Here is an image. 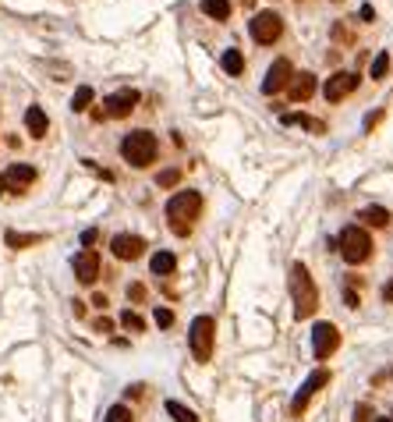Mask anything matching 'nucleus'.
<instances>
[{"instance_id": "nucleus-21", "label": "nucleus", "mask_w": 393, "mask_h": 422, "mask_svg": "<svg viewBox=\"0 0 393 422\" xmlns=\"http://www.w3.org/2000/svg\"><path fill=\"white\" fill-rule=\"evenodd\" d=\"M280 121H284V125H301V128H308V132H315V135H322V132H326V125H322V121H315V118H308V114H284Z\"/></svg>"}, {"instance_id": "nucleus-36", "label": "nucleus", "mask_w": 393, "mask_h": 422, "mask_svg": "<svg viewBox=\"0 0 393 422\" xmlns=\"http://www.w3.org/2000/svg\"><path fill=\"white\" fill-rule=\"evenodd\" d=\"M344 302H348L351 309H358V295H355V291H344Z\"/></svg>"}, {"instance_id": "nucleus-31", "label": "nucleus", "mask_w": 393, "mask_h": 422, "mask_svg": "<svg viewBox=\"0 0 393 422\" xmlns=\"http://www.w3.org/2000/svg\"><path fill=\"white\" fill-rule=\"evenodd\" d=\"M355 422H372V408H369V405H358V408H355Z\"/></svg>"}, {"instance_id": "nucleus-37", "label": "nucleus", "mask_w": 393, "mask_h": 422, "mask_svg": "<svg viewBox=\"0 0 393 422\" xmlns=\"http://www.w3.org/2000/svg\"><path fill=\"white\" fill-rule=\"evenodd\" d=\"M71 309H75V316H78V320L85 316V302H71Z\"/></svg>"}, {"instance_id": "nucleus-13", "label": "nucleus", "mask_w": 393, "mask_h": 422, "mask_svg": "<svg viewBox=\"0 0 393 422\" xmlns=\"http://www.w3.org/2000/svg\"><path fill=\"white\" fill-rule=\"evenodd\" d=\"M29 185H36V167L32 164H11L8 174H4V192H22Z\"/></svg>"}, {"instance_id": "nucleus-14", "label": "nucleus", "mask_w": 393, "mask_h": 422, "mask_svg": "<svg viewBox=\"0 0 393 422\" xmlns=\"http://www.w3.org/2000/svg\"><path fill=\"white\" fill-rule=\"evenodd\" d=\"M75 277L82 281V284H96V277H99V255L92 252V248H85V252H78L75 255Z\"/></svg>"}, {"instance_id": "nucleus-3", "label": "nucleus", "mask_w": 393, "mask_h": 422, "mask_svg": "<svg viewBox=\"0 0 393 422\" xmlns=\"http://www.w3.org/2000/svg\"><path fill=\"white\" fill-rule=\"evenodd\" d=\"M156 153H159V142H156V135L145 132V128H135V132H128V135L121 139L124 164H131V167H138V171L156 160Z\"/></svg>"}, {"instance_id": "nucleus-15", "label": "nucleus", "mask_w": 393, "mask_h": 422, "mask_svg": "<svg viewBox=\"0 0 393 422\" xmlns=\"http://www.w3.org/2000/svg\"><path fill=\"white\" fill-rule=\"evenodd\" d=\"M25 128H29V135H32V139H46L50 121H46L43 107H29V111H25Z\"/></svg>"}, {"instance_id": "nucleus-20", "label": "nucleus", "mask_w": 393, "mask_h": 422, "mask_svg": "<svg viewBox=\"0 0 393 422\" xmlns=\"http://www.w3.org/2000/svg\"><path fill=\"white\" fill-rule=\"evenodd\" d=\"M220 68L227 71V75H241V71H245V57H241V50H223Z\"/></svg>"}, {"instance_id": "nucleus-25", "label": "nucleus", "mask_w": 393, "mask_h": 422, "mask_svg": "<svg viewBox=\"0 0 393 422\" xmlns=\"http://www.w3.org/2000/svg\"><path fill=\"white\" fill-rule=\"evenodd\" d=\"M121 327H124L128 334H142V330H145V323H142V316H138L135 309H124V312H121Z\"/></svg>"}, {"instance_id": "nucleus-16", "label": "nucleus", "mask_w": 393, "mask_h": 422, "mask_svg": "<svg viewBox=\"0 0 393 422\" xmlns=\"http://www.w3.org/2000/svg\"><path fill=\"white\" fill-rule=\"evenodd\" d=\"M312 92H315V75L301 71V75H294V78H291V99L305 103V99H308Z\"/></svg>"}, {"instance_id": "nucleus-2", "label": "nucleus", "mask_w": 393, "mask_h": 422, "mask_svg": "<svg viewBox=\"0 0 393 422\" xmlns=\"http://www.w3.org/2000/svg\"><path fill=\"white\" fill-rule=\"evenodd\" d=\"M291 295H294V316L298 320H308L319 309V291H315V281H312L305 262H294L291 267Z\"/></svg>"}, {"instance_id": "nucleus-7", "label": "nucleus", "mask_w": 393, "mask_h": 422, "mask_svg": "<svg viewBox=\"0 0 393 422\" xmlns=\"http://www.w3.org/2000/svg\"><path fill=\"white\" fill-rule=\"evenodd\" d=\"M291 78H294L291 61H287V57H280V61H273V64H269V71H266V78H262V92H266V96L284 92V89L291 85Z\"/></svg>"}, {"instance_id": "nucleus-11", "label": "nucleus", "mask_w": 393, "mask_h": 422, "mask_svg": "<svg viewBox=\"0 0 393 422\" xmlns=\"http://www.w3.org/2000/svg\"><path fill=\"white\" fill-rule=\"evenodd\" d=\"M326 384H329V373H326V369H315V373L298 387V394H294V401H291V415H301V412L308 408V401L315 398V391L326 387Z\"/></svg>"}, {"instance_id": "nucleus-19", "label": "nucleus", "mask_w": 393, "mask_h": 422, "mask_svg": "<svg viewBox=\"0 0 393 422\" xmlns=\"http://www.w3.org/2000/svg\"><path fill=\"white\" fill-rule=\"evenodd\" d=\"M202 15H209V18H216V22H227L231 18V0H202Z\"/></svg>"}, {"instance_id": "nucleus-29", "label": "nucleus", "mask_w": 393, "mask_h": 422, "mask_svg": "<svg viewBox=\"0 0 393 422\" xmlns=\"http://www.w3.org/2000/svg\"><path fill=\"white\" fill-rule=\"evenodd\" d=\"M152 320H156V327H174V312H171V309H159V305H156Z\"/></svg>"}, {"instance_id": "nucleus-12", "label": "nucleus", "mask_w": 393, "mask_h": 422, "mask_svg": "<svg viewBox=\"0 0 393 422\" xmlns=\"http://www.w3.org/2000/svg\"><path fill=\"white\" fill-rule=\"evenodd\" d=\"M110 252H114L117 259H138V255L145 252V238L121 231V234H114V238H110Z\"/></svg>"}, {"instance_id": "nucleus-23", "label": "nucleus", "mask_w": 393, "mask_h": 422, "mask_svg": "<svg viewBox=\"0 0 393 422\" xmlns=\"http://www.w3.org/2000/svg\"><path fill=\"white\" fill-rule=\"evenodd\" d=\"M166 415H171L174 422H199V415L192 408H185L181 401H166Z\"/></svg>"}, {"instance_id": "nucleus-10", "label": "nucleus", "mask_w": 393, "mask_h": 422, "mask_svg": "<svg viewBox=\"0 0 393 422\" xmlns=\"http://www.w3.org/2000/svg\"><path fill=\"white\" fill-rule=\"evenodd\" d=\"M135 107H138V92L135 89H117V92H110L103 99V114L106 118H128Z\"/></svg>"}, {"instance_id": "nucleus-6", "label": "nucleus", "mask_w": 393, "mask_h": 422, "mask_svg": "<svg viewBox=\"0 0 393 422\" xmlns=\"http://www.w3.org/2000/svg\"><path fill=\"white\" fill-rule=\"evenodd\" d=\"M248 32L259 46H273L280 39V32H284V18H280L276 11H259L252 22H248Z\"/></svg>"}, {"instance_id": "nucleus-27", "label": "nucleus", "mask_w": 393, "mask_h": 422, "mask_svg": "<svg viewBox=\"0 0 393 422\" xmlns=\"http://www.w3.org/2000/svg\"><path fill=\"white\" fill-rule=\"evenodd\" d=\"M386 71H390V54L383 50V54L372 61V71H369V75H372V82H383V78H386Z\"/></svg>"}, {"instance_id": "nucleus-22", "label": "nucleus", "mask_w": 393, "mask_h": 422, "mask_svg": "<svg viewBox=\"0 0 393 422\" xmlns=\"http://www.w3.org/2000/svg\"><path fill=\"white\" fill-rule=\"evenodd\" d=\"M46 234H18V231H8L4 234V241H8V248H29V245H39Z\"/></svg>"}, {"instance_id": "nucleus-8", "label": "nucleus", "mask_w": 393, "mask_h": 422, "mask_svg": "<svg viewBox=\"0 0 393 422\" xmlns=\"http://www.w3.org/2000/svg\"><path fill=\"white\" fill-rule=\"evenodd\" d=\"M336 348H341V330H336L333 323H315V330H312V351H315V358L326 362Z\"/></svg>"}, {"instance_id": "nucleus-4", "label": "nucleus", "mask_w": 393, "mask_h": 422, "mask_svg": "<svg viewBox=\"0 0 393 422\" xmlns=\"http://www.w3.org/2000/svg\"><path fill=\"white\" fill-rule=\"evenodd\" d=\"M336 252H341V255H344V262H351V267L365 262V259L372 255V238H369V231H365V227H358V224L344 227V231H341V238H336Z\"/></svg>"}, {"instance_id": "nucleus-24", "label": "nucleus", "mask_w": 393, "mask_h": 422, "mask_svg": "<svg viewBox=\"0 0 393 422\" xmlns=\"http://www.w3.org/2000/svg\"><path fill=\"white\" fill-rule=\"evenodd\" d=\"M92 96H96V92H92L89 85H78V89H75V96H71V111H75V114L89 111V103H92Z\"/></svg>"}, {"instance_id": "nucleus-32", "label": "nucleus", "mask_w": 393, "mask_h": 422, "mask_svg": "<svg viewBox=\"0 0 393 422\" xmlns=\"http://www.w3.org/2000/svg\"><path fill=\"white\" fill-rule=\"evenodd\" d=\"M128 298H135V302L145 298V288H142V284H131V288H128Z\"/></svg>"}, {"instance_id": "nucleus-9", "label": "nucleus", "mask_w": 393, "mask_h": 422, "mask_svg": "<svg viewBox=\"0 0 393 422\" xmlns=\"http://www.w3.org/2000/svg\"><path fill=\"white\" fill-rule=\"evenodd\" d=\"M355 89H358V75H351V71H336V75L326 78L322 96H326V103H341V99H348Z\"/></svg>"}, {"instance_id": "nucleus-33", "label": "nucleus", "mask_w": 393, "mask_h": 422, "mask_svg": "<svg viewBox=\"0 0 393 422\" xmlns=\"http://www.w3.org/2000/svg\"><path fill=\"white\" fill-rule=\"evenodd\" d=\"M383 302L393 305V281H386V288H383Z\"/></svg>"}, {"instance_id": "nucleus-35", "label": "nucleus", "mask_w": 393, "mask_h": 422, "mask_svg": "<svg viewBox=\"0 0 393 422\" xmlns=\"http://www.w3.org/2000/svg\"><path fill=\"white\" fill-rule=\"evenodd\" d=\"M82 245H96V231H92V227L82 234Z\"/></svg>"}, {"instance_id": "nucleus-28", "label": "nucleus", "mask_w": 393, "mask_h": 422, "mask_svg": "<svg viewBox=\"0 0 393 422\" xmlns=\"http://www.w3.org/2000/svg\"><path fill=\"white\" fill-rule=\"evenodd\" d=\"M178 181H181V171H178V167H166V171H159V178H156L159 188H174Z\"/></svg>"}, {"instance_id": "nucleus-30", "label": "nucleus", "mask_w": 393, "mask_h": 422, "mask_svg": "<svg viewBox=\"0 0 393 422\" xmlns=\"http://www.w3.org/2000/svg\"><path fill=\"white\" fill-rule=\"evenodd\" d=\"M96 334H114V320H106V316H99V320L92 323Z\"/></svg>"}, {"instance_id": "nucleus-17", "label": "nucleus", "mask_w": 393, "mask_h": 422, "mask_svg": "<svg viewBox=\"0 0 393 422\" xmlns=\"http://www.w3.org/2000/svg\"><path fill=\"white\" fill-rule=\"evenodd\" d=\"M358 220H365L369 227H386L393 220V213H390L386 206H365L362 213H358Z\"/></svg>"}, {"instance_id": "nucleus-1", "label": "nucleus", "mask_w": 393, "mask_h": 422, "mask_svg": "<svg viewBox=\"0 0 393 422\" xmlns=\"http://www.w3.org/2000/svg\"><path fill=\"white\" fill-rule=\"evenodd\" d=\"M199 213H202V195L192 192V188L174 192L171 202H166V220H171V231L181 234V238L192 231V224L199 220Z\"/></svg>"}, {"instance_id": "nucleus-38", "label": "nucleus", "mask_w": 393, "mask_h": 422, "mask_svg": "<svg viewBox=\"0 0 393 422\" xmlns=\"http://www.w3.org/2000/svg\"><path fill=\"white\" fill-rule=\"evenodd\" d=\"M376 422H393V419H386V415H383V419H376Z\"/></svg>"}, {"instance_id": "nucleus-5", "label": "nucleus", "mask_w": 393, "mask_h": 422, "mask_svg": "<svg viewBox=\"0 0 393 422\" xmlns=\"http://www.w3.org/2000/svg\"><path fill=\"white\" fill-rule=\"evenodd\" d=\"M188 341H192V355L195 362H209L213 358V341H216V320L213 316H195L192 320V330H188Z\"/></svg>"}, {"instance_id": "nucleus-26", "label": "nucleus", "mask_w": 393, "mask_h": 422, "mask_svg": "<svg viewBox=\"0 0 393 422\" xmlns=\"http://www.w3.org/2000/svg\"><path fill=\"white\" fill-rule=\"evenodd\" d=\"M103 422H135V415H131L128 405H114V408H106Z\"/></svg>"}, {"instance_id": "nucleus-18", "label": "nucleus", "mask_w": 393, "mask_h": 422, "mask_svg": "<svg viewBox=\"0 0 393 422\" xmlns=\"http://www.w3.org/2000/svg\"><path fill=\"white\" fill-rule=\"evenodd\" d=\"M149 267H152L156 277H171V274L178 270V259H174V252H156V255L149 259Z\"/></svg>"}, {"instance_id": "nucleus-34", "label": "nucleus", "mask_w": 393, "mask_h": 422, "mask_svg": "<svg viewBox=\"0 0 393 422\" xmlns=\"http://www.w3.org/2000/svg\"><path fill=\"white\" fill-rule=\"evenodd\" d=\"M379 118H383V111H376V114H369V121H365V128H376V125H379Z\"/></svg>"}]
</instances>
